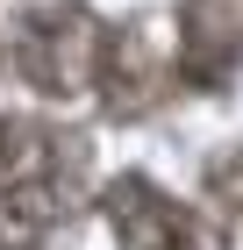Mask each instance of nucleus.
I'll use <instances>...</instances> for the list:
<instances>
[{
  "instance_id": "f257e3e1",
  "label": "nucleus",
  "mask_w": 243,
  "mask_h": 250,
  "mask_svg": "<svg viewBox=\"0 0 243 250\" xmlns=\"http://www.w3.org/2000/svg\"><path fill=\"white\" fill-rule=\"evenodd\" d=\"M108 29L93 15H79V7H36V15L15 21V36H7V58L15 72L36 86V93H79L86 79H100L108 64Z\"/></svg>"
},
{
  "instance_id": "f03ea898",
  "label": "nucleus",
  "mask_w": 243,
  "mask_h": 250,
  "mask_svg": "<svg viewBox=\"0 0 243 250\" xmlns=\"http://www.w3.org/2000/svg\"><path fill=\"white\" fill-rule=\"evenodd\" d=\"M108 222H114V236L129 250H207L200 229H193V214L179 200H165L143 172H122L108 186Z\"/></svg>"
},
{
  "instance_id": "7ed1b4c3",
  "label": "nucleus",
  "mask_w": 243,
  "mask_h": 250,
  "mask_svg": "<svg viewBox=\"0 0 243 250\" xmlns=\"http://www.w3.org/2000/svg\"><path fill=\"white\" fill-rule=\"evenodd\" d=\"M243 58V15L236 0H186L179 7V79L186 86H222Z\"/></svg>"
},
{
  "instance_id": "20e7f679",
  "label": "nucleus",
  "mask_w": 243,
  "mask_h": 250,
  "mask_svg": "<svg viewBox=\"0 0 243 250\" xmlns=\"http://www.w3.org/2000/svg\"><path fill=\"white\" fill-rule=\"evenodd\" d=\"M50 222H57V193L43 186V179L0 193V250H36L43 236H50Z\"/></svg>"
},
{
  "instance_id": "39448f33",
  "label": "nucleus",
  "mask_w": 243,
  "mask_h": 250,
  "mask_svg": "<svg viewBox=\"0 0 243 250\" xmlns=\"http://www.w3.org/2000/svg\"><path fill=\"white\" fill-rule=\"evenodd\" d=\"M207 186H215L222 214H236V222H243V157H222V165L207 172Z\"/></svg>"
},
{
  "instance_id": "423d86ee",
  "label": "nucleus",
  "mask_w": 243,
  "mask_h": 250,
  "mask_svg": "<svg viewBox=\"0 0 243 250\" xmlns=\"http://www.w3.org/2000/svg\"><path fill=\"white\" fill-rule=\"evenodd\" d=\"M15 150H22V143H15V122L0 115V172H7V165H15Z\"/></svg>"
}]
</instances>
